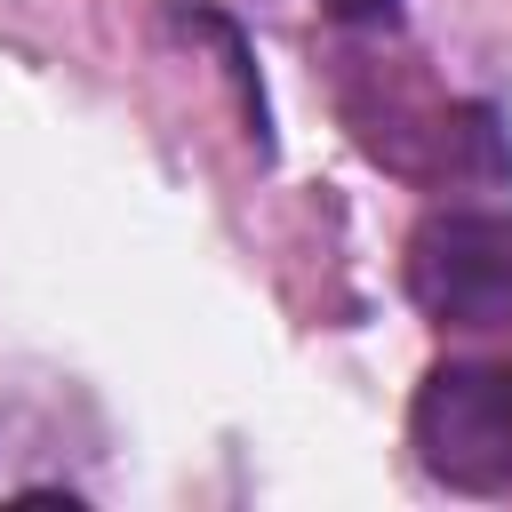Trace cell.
Masks as SVG:
<instances>
[{"mask_svg": "<svg viewBox=\"0 0 512 512\" xmlns=\"http://www.w3.org/2000/svg\"><path fill=\"white\" fill-rule=\"evenodd\" d=\"M408 448L448 496H512V352L432 360L408 400Z\"/></svg>", "mask_w": 512, "mask_h": 512, "instance_id": "cell-1", "label": "cell"}, {"mask_svg": "<svg viewBox=\"0 0 512 512\" xmlns=\"http://www.w3.org/2000/svg\"><path fill=\"white\" fill-rule=\"evenodd\" d=\"M408 304L448 336H512V208L448 200L408 232Z\"/></svg>", "mask_w": 512, "mask_h": 512, "instance_id": "cell-2", "label": "cell"}, {"mask_svg": "<svg viewBox=\"0 0 512 512\" xmlns=\"http://www.w3.org/2000/svg\"><path fill=\"white\" fill-rule=\"evenodd\" d=\"M320 16L344 24V32H392L400 24V0H320Z\"/></svg>", "mask_w": 512, "mask_h": 512, "instance_id": "cell-3", "label": "cell"}]
</instances>
